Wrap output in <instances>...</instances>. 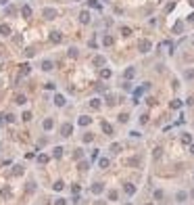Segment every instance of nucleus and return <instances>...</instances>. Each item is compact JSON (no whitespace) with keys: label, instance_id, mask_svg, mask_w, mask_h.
Segmentation results:
<instances>
[{"label":"nucleus","instance_id":"4c0bfd02","mask_svg":"<svg viewBox=\"0 0 194 205\" xmlns=\"http://www.w3.org/2000/svg\"><path fill=\"white\" fill-rule=\"evenodd\" d=\"M44 88H46V90H54V88H57V84H54V82H46V84H44Z\"/></svg>","mask_w":194,"mask_h":205},{"label":"nucleus","instance_id":"58836bf2","mask_svg":"<svg viewBox=\"0 0 194 205\" xmlns=\"http://www.w3.org/2000/svg\"><path fill=\"white\" fill-rule=\"evenodd\" d=\"M163 197H165V193H163V191H155V199H157V201H161Z\"/></svg>","mask_w":194,"mask_h":205},{"label":"nucleus","instance_id":"7c9ffc66","mask_svg":"<svg viewBox=\"0 0 194 205\" xmlns=\"http://www.w3.org/2000/svg\"><path fill=\"white\" fill-rule=\"evenodd\" d=\"M171 109H182V101H180V99L171 101Z\"/></svg>","mask_w":194,"mask_h":205},{"label":"nucleus","instance_id":"a878e982","mask_svg":"<svg viewBox=\"0 0 194 205\" xmlns=\"http://www.w3.org/2000/svg\"><path fill=\"white\" fill-rule=\"evenodd\" d=\"M182 142H184V145H190V142H192V134L184 132V134H182Z\"/></svg>","mask_w":194,"mask_h":205},{"label":"nucleus","instance_id":"5701e85b","mask_svg":"<svg viewBox=\"0 0 194 205\" xmlns=\"http://www.w3.org/2000/svg\"><path fill=\"white\" fill-rule=\"evenodd\" d=\"M111 76H113V71H111V69H107V67H105V69H100V78H102V80H109Z\"/></svg>","mask_w":194,"mask_h":205},{"label":"nucleus","instance_id":"37998d69","mask_svg":"<svg viewBox=\"0 0 194 205\" xmlns=\"http://www.w3.org/2000/svg\"><path fill=\"white\" fill-rule=\"evenodd\" d=\"M121 34H123V36H132V29L130 27H121Z\"/></svg>","mask_w":194,"mask_h":205},{"label":"nucleus","instance_id":"09e8293b","mask_svg":"<svg viewBox=\"0 0 194 205\" xmlns=\"http://www.w3.org/2000/svg\"><path fill=\"white\" fill-rule=\"evenodd\" d=\"M77 168H79V170H88V161H82Z\"/></svg>","mask_w":194,"mask_h":205},{"label":"nucleus","instance_id":"de8ad7c7","mask_svg":"<svg viewBox=\"0 0 194 205\" xmlns=\"http://www.w3.org/2000/svg\"><path fill=\"white\" fill-rule=\"evenodd\" d=\"M130 136H132V138H140V132H138V130H134V132H130Z\"/></svg>","mask_w":194,"mask_h":205},{"label":"nucleus","instance_id":"4468645a","mask_svg":"<svg viewBox=\"0 0 194 205\" xmlns=\"http://www.w3.org/2000/svg\"><path fill=\"white\" fill-rule=\"evenodd\" d=\"M65 103H67V101H65L63 94H57V96H54V105H57V107H65Z\"/></svg>","mask_w":194,"mask_h":205},{"label":"nucleus","instance_id":"c756f323","mask_svg":"<svg viewBox=\"0 0 194 205\" xmlns=\"http://www.w3.org/2000/svg\"><path fill=\"white\" fill-rule=\"evenodd\" d=\"M127 119H130L127 113H119V122H121V124H127Z\"/></svg>","mask_w":194,"mask_h":205},{"label":"nucleus","instance_id":"39448f33","mask_svg":"<svg viewBox=\"0 0 194 205\" xmlns=\"http://www.w3.org/2000/svg\"><path fill=\"white\" fill-rule=\"evenodd\" d=\"M105 191V184H102V182H94V184H92V193L94 195H100Z\"/></svg>","mask_w":194,"mask_h":205},{"label":"nucleus","instance_id":"c85d7f7f","mask_svg":"<svg viewBox=\"0 0 194 205\" xmlns=\"http://www.w3.org/2000/svg\"><path fill=\"white\" fill-rule=\"evenodd\" d=\"M184 78L186 80H194V69H186L184 71Z\"/></svg>","mask_w":194,"mask_h":205},{"label":"nucleus","instance_id":"864d4df0","mask_svg":"<svg viewBox=\"0 0 194 205\" xmlns=\"http://www.w3.org/2000/svg\"><path fill=\"white\" fill-rule=\"evenodd\" d=\"M190 153L194 155V142H190Z\"/></svg>","mask_w":194,"mask_h":205},{"label":"nucleus","instance_id":"9b49d317","mask_svg":"<svg viewBox=\"0 0 194 205\" xmlns=\"http://www.w3.org/2000/svg\"><path fill=\"white\" fill-rule=\"evenodd\" d=\"M134 76H136V69H134V67H127V69L123 71V78H125V80H134Z\"/></svg>","mask_w":194,"mask_h":205},{"label":"nucleus","instance_id":"7ed1b4c3","mask_svg":"<svg viewBox=\"0 0 194 205\" xmlns=\"http://www.w3.org/2000/svg\"><path fill=\"white\" fill-rule=\"evenodd\" d=\"M71 132H73V126H71V124H63L61 126V136L67 138V136H71Z\"/></svg>","mask_w":194,"mask_h":205},{"label":"nucleus","instance_id":"e433bc0d","mask_svg":"<svg viewBox=\"0 0 194 205\" xmlns=\"http://www.w3.org/2000/svg\"><path fill=\"white\" fill-rule=\"evenodd\" d=\"M92 140H94V134H90V132L84 134V142H92Z\"/></svg>","mask_w":194,"mask_h":205},{"label":"nucleus","instance_id":"a211bd4d","mask_svg":"<svg viewBox=\"0 0 194 205\" xmlns=\"http://www.w3.org/2000/svg\"><path fill=\"white\" fill-rule=\"evenodd\" d=\"M15 103L23 107V105H25V103H27V96H25V94H17V96H15Z\"/></svg>","mask_w":194,"mask_h":205},{"label":"nucleus","instance_id":"f257e3e1","mask_svg":"<svg viewBox=\"0 0 194 205\" xmlns=\"http://www.w3.org/2000/svg\"><path fill=\"white\" fill-rule=\"evenodd\" d=\"M138 50H140L142 55L150 53V50H152V42H150V40H140V42H138Z\"/></svg>","mask_w":194,"mask_h":205},{"label":"nucleus","instance_id":"412c9836","mask_svg":"<svg viewBox=\"0 0 194 205\" xmlns=\"http://www.w3.org/2000/svg\"><path fill=\"white\" fill-rule=\"evenodd\" d=\"M52 188H54L57 193H61V191L65 188V182H63V180H57V182H54V184H52Z\"/></svg>","mask_w":194,"mask_h":205},{"label":"nucleus","instance_id":"a19ab883","mask_svg":"<svg viewBox=\"0 0 194 205\" xmlns=\"http://www.w3.org/2000/svg\"><path fill=\"white\" fill-rule=\"evenodd\" d=\"M21 117H23V122H29V119H31V113H29V111H25Z\"/></svg>","mask_w":194,"mask_h":205},{"label":"nucleus","instance_id":"423d86ee","mask_svg":"<svg viewBox=\"0 0 194 205\" xmlns=\"http://www.w3.org/2000/svg\"><path fill=\"white\" fill-rule=\"evenodd\" d=\"M48 38H50V42H52V44H59V42L63 40L61 32H50V36H48Z\"/></svg>","mask_w":194,"mask_h":205},{"label":"nucleus","instance_id":"f3484780","mask_svg":"<svg viewBox=\"0 0 194 205\" xmlns=\"http://www.w3.org/2000/svg\"><path fill=\"white\" fill-rule=\"evenodd\" d=\"M186 199H188V193H186V191H180V193L175 195V201H178V203H184Z\"/></svg>","mask_w":194,"mask_h":205},{"label":"nucleus","instance_id":"4d7b16f0","mask_svg":"<svg viewBox=\"0 0 194 205\" xmlns=\"http://www.w3.org/2000/svg\"><path fill=\"white\" fill-rule=\"evenodd\" d=\"M146 205H152V203H146Z\"/></svg>","mask_w":194,"mask_h":205},{"label":"nucleus","instance_id":"603ef678","mask_svg":"<svg viewBox=\"0 0 194 205\" xmlns=\"http://www.w3.org/2000/svg\"><path fill=\"white\" fill-rule=\"evenodd\" d=\"M4 4H9V0H0V6H4Z\"/></svg>","mask_w":194,"mask_h":205},{"label":"nucleus","instance_id":"6e6552de","mask_svg":"<svg viewBox=\"0 0 194 205\" xmlns=\"http://www.w3.org/2000/svg\"><path fill=\"white\" fill-rule=\"evenodd\" d=\"M102 44H105V46H113V44H115V38H113L111 34H105V36H102Z\"/></svg>","mask_w":194,"mask_h":205},{"label":"nucleus","instance_id":"dca6fc26","mask_svg":"<svg viewBox=\"0 0 194 205\" xmlns=\"http://www.w3.org/2000/svg\"><path fill=\"white\" fill-rule=\"evenodd\" d=\"M63 151H65L63 147H54V149H52V157H54V159H61V157H63Z\"/></svg>","mask_w":194,"mask_h":205},{"label":"nucleus","instance_id":"ddd939ff","mask_svg":"<svg viewBox=\"0 0 194 205\" xmlns=\"http://www.w3.org/2000/svg\"><path fill=\"white\" fill-rule=\"evenodd\" d=\"M109 157H98V168H102V170H107L109 168Z\"/></svg>","mask_w":194,"mask_h":205},{"label":"nucleus","instance_id":"9d476101","mask_svg":"<svg viewBox=\"0 0 194 205\" xmlns=\"http://www.w3.org/2000/svg\"><path fill=\"white\" fill-rule=\"evenodd\" d=\"M79 21H82L84 25H88V23H90V13H88V11H82V13H79Z\"/></svg>","mask_w":194,"mask_h":205},{"label":"nucleus","instance_id":"f704fd0d","mask_svg":"<svg viewBox=\"0 0 194 205\" xmlns=\"http://www.w3.org/2000/svg\"><path fill=\"white\" fill-rule=\"evenodd\" d=\"M4 122H6V124H15V115H13V113H9V115H4Z\"/></svg>","mask_w":194,"mask_h":205},{"label":"nucleus","instance_id":"6e6d98bb","mask_svg":"<svg viewBox=\"0 0 194 205\" xmlns=\"http://www.w3.org/2000/svg\"><path fill=\"white\" fill-rule=\"evenodd\" d=\"M192 197H194V191H192Z\"/></svg>","mask_w":194,"mask_h":205},{"label":"nucleus","instance_id":"ea45409f","mask_svg":"<svg viewBox=\"0 0 194 205\" xmlns=\"http://www.w3.org/2000/svg\"><path fill=\"white\" fill-rule=\"evenodd\" d=\"M38 161H40V163H46V161H48V155H44V153L38 155Z\"/></svg>","mask_w":194,"mask_h":205},{"label":"nucleus","instance_id":"aec40b11","mask_svg":"<svg viewBox=\"0 0 194 205\" xmlns=\"http://www.w3.org/2000/svg\"><path fill=\"white\" fill-rule=\"evenodd\" d=\"M90 107H92V109H100V107H102V101H100V99H92V101H90Z\"/></svg>","mask_w":194,"mask_h":205},{"label":"nucleus","instance_id":"2f4dec72","mask_svg":"<svg viewBox=\"0 0 194 205\" xmlns=\"http://www.w3.org/2000/svg\"><path fill=\"white\" fill-rule=\"evenodd\" d=\"M119 151H121V145L119 142H113L111 145V153H119Z\"/></svg>","mask_w":194,"mask_h":205},{"label":"nucleus","instance_id":"49530a36","mask_svg":"<svg viewBox=\"0 0 194 205\" xmlns=\"http://www.w3.org/2000/svg\"><path fill=\"white\" fill-rule=\"evenodd\" d=\"M34 55H36L34 48H27V50H25V57H34Z\"/></svg>","mask_w":194,"mask_h":205},{"label":"nucleus","instance_id":"20e7f679","mask_svg":"<svg viewBox=\"0 0 194 205\" xmlns=\"http://www.w3.org/2000/svg\"><path fill=\"white\" fill-rule=\"evenodd\" d=\"M42 128H44L46 132H50V130L54 128V119H52V117H48V119H44V122H42Z\"/></svg>","mask_w":194,"mask_h":205},{"label":"nucleus","instance_id":"6ab92c4d","mask_svg":"<svg viewBox=\"0 0 194 205\" xmlns=\"http://www.w3.org/2000/svg\"><path fill=\"white\" fill-rule=\"evenodd\" d=\"M102 132H105L107 136H111V134H113V126L107 124V122H102Z\"/></svg>","mask_w":194,"mask_h":205},{"label":"nucleus","instance_id":"c9c22d12","mask_svg":"<svg viewBox=\"0 0 194 205\" xmlns=\"http://www.w3.org/2000/svg\"><path fill=\"white\" fill-rule=\"evenodd\" d=\"M182 29H184V23H182V21H180V23H175V25H173V32H175V34H180Z\"/></svg>","mask_w":194,"mask_h":205},{"label":"nucleus","instance_id":"3c124183","mask_svg":"<svg viewBox=\"0 0 194 205\" xmlns=\"http://www.w3.org/2000/svg\"><path fill=\"white\" fill-rule=\"evenodd\" d=\"M188 21H190V23H194V13H192V15L188 17Z\"/></svg>","mask_w":194,"mask_h":205},{"label":"nucleus","instance_id":"bb28decb","mask_svg":"<svg viewBox=\"0 0 194 205\" xmlns=\"http://www.w3.org/2000/svg\"><path fill=\"white\" fill-rule=\"evenodd\" d=\"M88 6H90V9H98V11L102 9V6H100V2H98V0H88Z\"/></svg>","mask_w":194,"mask_h":205},{"label":"nucleus","instance_id":"72a5a7b5","mask_svg":"<svg viewBox=\"0 0 194 205\" xmlns=\"http://www.w3.org/2000/svg\"><path fill=\"white\" fill-rule=\"evenodd\" d=\"M117 199H119V193L117 191H111L109 193V201H117Z\"/></svg>","mask_w":194,"mask_h":205},{"label":"nucleus","instance_id":"0eeeda50","mask_svg":"<svg viewBox=\"0 0 194 205\" xmlns=\"http://www.w3.org/2000/svg\"><path fill=\"white\" fill-rule=\"evenodd\" d=\"M40 67H42L44 71H50V69H54V63H52V61H48V59H44Z\"/></svg>","mask_w":194,"mask_h":205},{"label":"nucleus","instance_id":"a18cd8bd","mask_svg":"<svg viewBox=\"0 0 194 205\" xmlns=\"http://www.w3.org/2000/svg\"><path fill=\"white\" fill-rule=\"evenodd\" d=\"M140 124H148V115L144 113V115H140Z\"/></svg>","mask_w":194,"mask_h":205},{"label":"nucleus","instance_id":"f8f14e48","mask_svg":"<svg viewBox=\"0 0 194 205\" xmlns=\"http://www.w3.org/2000/svg\"><path fill=\"white\" fill-rule=\"evenodd\" d=\"M0 36H11V25L0 23Z\"/></svg>","mask_w":194,"mask_h":205},{"label":"nucleus","instance_id":"2eb2a0df","mask_svg":"<svg viewBox=\"0 0 194 205\" xmlns=\"http://www.w3.org/2000/svg\"><path fill=\"white\" fill-rule=\"evenodd\" d=\"M77 124H79V126H90V124H92V117H88V115H82V117L77 119Z\"/></svg>","mask_w":194,"mask_h":205},{"label":"nucleus","instance_id":"1a4fd4ad","mask_svg":"<svg viewBox=\"0 0 194 205\" xmlns=\"http://www.w3.org/2000/svg\"><path fill=\"white\" fill-rule=\"evenodd\" d=\"M123 191H125L130 197H132V195H136V186L132 184V182H125V184H123Z\"/></svg>","mask_w":194,"mask_h":205},{"label":"nucleus","instance_id":"473e14b6","mask_svg":"<svg viewBox=\"0 0 194 205\" xmlns=\"http://www.w3.org/2000/svg\"><path fill=\"white\" fill-rule=\"evenodd\" d=\"M161 155H163V149H161V147H157V149H155V153H152V157H155V159H161Z\"/></svg>","mask_w":194,"mask_h":205},{"label":"nucleus","instance_id":"4be33fe9","mask_svg":"<svg viewBox=\"0 0 194 205\" xmlns=\"http://www.w3.org/2000/svg\"><path fill=\"white\" fill-rule=\"evenodd\" d=\"M29 71H31V67L25 63V65H21V78H25V76H29Z\"/></svg>","mask_w":194,"mask_h":205},{"label":"nucleus","instance_id":"b1692460","mask_svg":"<svg viewBox=\"0 0 194 205\" xmlns=\"http://www.w3.org/2000/svg\"><path fill=\"white\" fill-rule=\"evenodd\" d=\"M21 15H23V17H31V6H29V4H25V6L21 9Z\"/></svg>","mask_w":194,"mask_h":205},{"label":"nucleus","instance_id":"c03bdc74","mask_svg":"<svg viewBox=\"0 0 194 205\" xmlns=\"http://www.w3.org/2000/svg\"><path fill=\"white\" fill-rule=\"evenodd\" d=\"M36 191V182H29V184H27V193H34Z\"/></svg>","mask_w":194,"mask_h":205},{"label":"nucleus","instance_id":"5fc2aeb1","mask_svg":"<svg viewBox=\"0 0 194 205\" xmlns=\"http://www.w3.org/2000/svg\"><path fill=\"white\" fill-rule=\"evenodd\" d=\"M2 124H6V122H4V115H0V126H2Z\"/></svg>","mask_w":194,"mask_h":205},{"label":"nucleus","instance_id":"79ce46f5","mask_svg":"<svg viewBox=\"0 0 194 205\" xmlns=\"http://www.w3.org/2000/svg\"><path fill=\"white\" fill-rule=\"evenodd\" d=\"M13 174H17V176H21V174H23V168H21V165H15V170H13Z\"/></svg>","mask_w":194,"mask_h":205},{"label":"nucleus","instance_id":"393cba45","mask_svg":"<svg viewBox=\"0 0 194 205\" xmlns=\"http://www.w3.org/2000/svg\"><path fill=\"white\" fill-rule=\"evenodd\" d=\"M105 63H107V59H105V57H102V55H98V57H96V59H94V65H96V67H98V65H100V67H102V65H105Z\"/></svg>","mask_w":194,"mask_h":205},{"label":"nucleus","instance_id":"cd10ccee","mask_svg":"<svg viewBox=\"0 0 194 205\" xmlns=\"http://www.w3.org/2000/svg\"><path fill=\"white\" fill-rule=\"evenodd\" d=\"M67 55H69V59H77V57H79L77 48H69V53H67Z\"/></svg>","mask_w":194,"mask_h":205},{"label":"nucleus","instance_id":"f03ea898","mask_svg":"<svg viewBox=\"0 0 194 205\" xmlns=\"http://www.w3.org/2000/svg\"><path fill=\"white\" fill-rule=\"evenodd\" d=\"M42 15H44L46 21H54V19H57V11H54V9H44Z\"/></svg>","mask_w":194,"mask_h":205},{"label":"nucleus","instance_id":"8fccbe9b","mask_svg":"<svg viewBox=\"0 0 194 205\" xmlns=\"http://www.w3.org/2000/svg\"><path fill=\"white\" fill-rule=\"evenodd\" d=\"M54 205H67V201H65V199H57Z\"/></svg>","mask_w":194,"mask_h":205}]
</instances>
